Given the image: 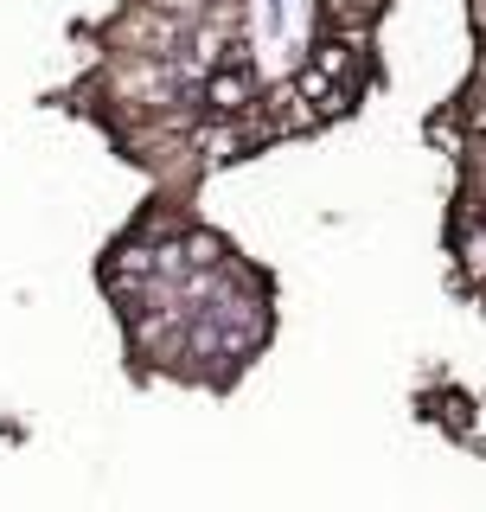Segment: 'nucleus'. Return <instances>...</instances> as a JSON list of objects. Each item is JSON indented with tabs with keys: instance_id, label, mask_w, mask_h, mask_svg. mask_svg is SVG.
Masks as SVG:
<instances>
[{
	"instance_id": "f257e3e1",
	"label": "nucleus",
	"mask_w": 486,
	"mask_h": 512,
	"mask_svg": "<svg viewBox=\"0 0 486 512\" xmlns=\"http://www.w3.org/2000/svg\"><path fill=\"white\" fill-rule=\"evenodd\" d=\"M103 39H109V52H122V58H186L192 26L180 13H160L154 0H128L116 20H109Z\"/></svg>"
},
{
	"instance_id": "f03ea898",
	"label": "nucleus",
	"mask_w": 486,
	"mask_h": 512,
	"mask_svg": "<svg viewBox=\"0 0 486 512\" xmlns=\"http://www.w3.org/2000/svg\"><path fill=\"white\" fill-rule=\"evenodd\" d=\"M205 103H212V116H243V109L256 103V84L243 64H218V71H205Z\"/></svg>"
},
{
	"instance_id": "7ed1b4c3",
	"label": "nucleus",
	"mask_w": 486,
	"mask_h": 512,
	"mask_svg": "<svg viewBox=\"0 0 486 512\" xmlns=\"http://www.w3.org/2000/svg\"><path fill=\"white\" fill-rule=\"evenodd\" d=\"M461 122L474 128V135H486V71H480V84L461 96Z\"/></svg>"
},
{
	"instance_id": "20e7f679",
	"label": "nucleus",
	"mask_w": 486,
	"mask_h": 512,
	"mask_svg": "<svg viewBox=\"0 0 486 512\" xmlns=\"http://www.w3.org/2000/svg\"><path fill=\"white\" fill-rule=\"evenodd\" d=\"M467 263H474V269H486V224H480L474 237H467Z\"/></svg>"
}]
</instances>
